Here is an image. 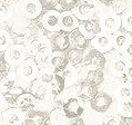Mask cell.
I'll list each match as a JSON object with an SVG mask.
<instances>
[{
    "label": "cell",
    "mask_w": 132,
    "mask_h": 125,
    "mask_svg": "<svg viewBox=\"0 0 132 125\" xmlns=\"http://www.w3.org/2000/svg\"><path fill=\"white\" fill-rule=\"evenodd\" d=\"M40 67L38 63L36 61L34 57H27L26 59L17 66L16 76L17 80L21 84L27 86H31V84L38 78Z\"/></svg>",
    "instance_id": "6da1fadb"
},
{
    "label": "cell",
    "mask_w": 132,
    "mask_h": 125,
    "mask_svg": "<svg viewBox=\"0 0 132 125\" xmlns=\"http://www.w3.org/2000/svg\"><path fill=\"white\" fill-rule=\"evenodd\" d=\"M79 73L76 66L72 65H68L65 69L62 72V77L64 79V84L65 86L71 87L73 85H77V79H78Z\"/></svg>",
    "instance_id": "4316f807"
},
{
    "label": "cell",
    "mask_w": 132,
    "mask_h": 125,
    "mask_svg": "<svg viewBox=\"0 0 132 125\" xmlns=\"http://www.w3.org/2000/svg\"><path fill=\"white\" fill-rule=\"evenodd\" d=\"M28 50L23 44H13L5 51V58L8 65H19L27 58Z\"/></svg>",
    "instance_id": "8992f818"
},
{
    "label": "cell",
    "mask_w": 132,
    "mask_h": 125,
    "mask_svg": "<svg viewBox=\"0 0 132 125\" xmlns=\"http://www.w3.org/2000/svg\"><path fill=\"white\" fill-rule=\"evenodd\" d=\"M69 125H86V123H84V121L81 119V117H79V119H77L75 122H72L71 124Z\"/></svg>",
    "instance_id": "bcb514c9"
},
{
    "label": "cell",
    "mask_w": 132,
    "mask_h": 125,
    "mask_svg": "<svg viewBox=\"0 0 132 125\" xmlns=\"http://www.w3.org/2000/svg\"><path fill=\"white\" fill-rule=\"evenodd\" d=\"M39 2L42 7V11L57 9L58 7V0H39Z\"/></svg>",
    "instance_id": "f35d334b"
},
{
    "label": "cell",
    "mask_w": 132,
    "mask_h": 125,
    "mask_svg": "<svg viewBox=\"0 0 132 125\" xmlns=\"http://www.w3.org/2000/svg\"><path fill=\"white\" fill-rule=\"evenodd\" d=\"M78 1H82V0H78Z\"/></svg>",
    "instance_id": "f907efd6"
},
{
    "label": "cell",
    "mask_w": 132,
    "mask_h": 125,
    "mask_svg": "<svg viewBox=\"0 0 132 125\" xmlns=\"http://www.w3.org/2000/svg\"><path fill=\"white\" fill-rule=\"evenodd\" d=\"M83 73L82 76L79 80H84V82H88L90 84H93L96 86H100L103 84L104 82V73L102 69H98V68H93L90 67V66L84 65L83 68Z\"/></svg>",
    "instance_id": "5bb4252c"
},
{
    "label": "cell",
    "mask_w": 132,
    "mask_h": 125,
    "mask_svg": "<svg viewBox=\"0 0 132 125\" xmlns=\"http://www.w3.org/2000/svg\"><path fill=\"white\" fill-rule=\"evenodd\" d=\"M123 80H127L132 84V64L131 65H128L127 67V71H126V74H124V79Z\"/></svg>",
    "instance_id": "7bdbcfd3"
},
{
    "label": "cell",
    "mask_w": 132,
    "mask_h": 125,
    "mask_svg": "<svg viewBox=\"0 0 132 125\" xmlns=\"http://www.w3.org/2000/svg\"><path fill=\"white\" fill-rule=\"evenodd\" d=\"M131 2H132V0H131Z\"/></svg>",
    "instance_id": "816d5d0a"
},
{
    "label": "cell",
    "mask_w": 132,
    "mask_h": 125,
    "mask_svg": "<svg viewBox=\"0 0 132 125\" xmlns=\"http://www.w3.org/2000/svg\"><path fill=\"white\" fill-rule=\"evenodd\" d=\"M90 107L97 113H107L113 104V98L107 92H100L90 102Z\"/></svg>",
    "instance_id": "52a82bcc"
},
{
    "label": "cell",
    "mask_w": 132,
    "mask_h": 125,
    "mask_svg": "<svg viewBox=\"0 0 132 125\" xmlns=\"http://www.w3.org/2000/svg\"><path fill=\"white\" fill-rule=\"evenodd\" d=\"M84 65L104 71L105 67H107V57H105L104 54H102L100 51H98L90 47V48H88L86 51Z\"/></svg>",
    "instance_id": "8fae6325"
},
{
    "label": "cell",
    "mask_w": 132,
    "mask_h": 125,
    "mask_svg": "<svg viewBox=\"0 0 132 125\" xmlns=\"http://www.w3.org/2000/svg\"><path fill=\"white\" fill-rule=\"evenodd\" d=\"M24 92V88L22 86H14L12 87L11 89H9L7 93H5V98H6V102L8 103V105L10 106H14V103H16L17 98L20 96Z\"/></svg>",
    "instance_id": "f1b7e54d"
},
{
    "label": "cell",
    "mask_w": 132,
    "mask_h": 125,
    "mask_svg": "<svg viewBox=\"0 0 132 125\" xmlns=\"http://www.w3.org/2000/svg\"><path fill=\"white\" fill-rule=\"evenodd\" d=\"M121 30L132 34V10L127 9L121 16Z\"/></svg>",
    "instance_id": "f546056e"
},
{
    "label": "cell",
    "mask_w": 132,
    "mask_h": 125,
    "mask_svg": "<svg viewBox=\"0 0 132 125\" xmlns=\"http://www.w3.org/2000/svg\"><path fill=\"white\" fill-rule=\"evenodd\" d=\"M49 119V112L32 109L26 115L22 125H42Z\"/></svg>",
    "instance_id": "603a6c76"
},
{
    "label": "cell",
    "mask_w": 132,
    "mask_h": 125,
    "mask_svg": "<svg viewBox=\"0 0 132 125\" xmlns=\"http://www.w3.org/2000/svg\"><path fill=\"white\" fill-rule=\"evenodd\" d=\"M84 103L86 102H83L78 96H71L67 98L61 106L67 120H77L79 117H81L83 113L86 112Z\"/></svg>",
    "instance_id": "3957f363"
},
{
    "label": "cell",
    "mask_w": 132,
    "mask_h": 125,
    "mask_svg": "<svg viewBox=\"0 0 132 125\" xmlns=\"http://www.w3.org/2000/svg\"><path fill=\"white\" fill-rule=\"evenodd\" d=\"M64 55L67 57L68 64L72 66H79L84 63L86 58V50L82 49H76V48H69L67 51H64Z\"/></svg>",
    "instance_id": "d4e9b609"
},
{
    "label": "cell",
    "mask_w": 132,
    "mask_h": 125,
    "mask_svg": "<svg viewBox=\"0 0 132 125\" xmlns=\"http://www.w3.org/2000/svg\"><path fill=\"white\" fill-rule=\"evenodd\" d=\"M120 119L122 125H132V116H120Z\"/></svg>",
    "instance_id": "f6af8a7d"
},
{
    "label": "cell",
    "mask_w": 132,
    "mask_h": 125,
    "mask_svg": "<svg viewBox=\"0 0 132 125\" xmlns=\"http://www.w3.org/2000/svg\"><path fill=\"white\" fill-rule=\"evenodd\" d=\"M60 27L62 31L70 32L79 27V20L72 11H60Z\"/></svg>",
    "instance_id": "44dd1931"
},
{
    "label": "cell",
    "mask_w": 132,
    "mask_h": 125,
    "mask_svg": "<svg viewBox=\"0 0 132 125\" xmlns=\"http://www.w3.org/2000/svg\"><path fill=\"white\" fill-rule=\"evenodd\" d=\"M104 125H122L121 124V119L119 115L112 116L111 119H109L107 122H104Z\"/></svg>",
    "instance_id": "b9f144b4"
},
{
    "label": "cell",
    "mask_w": 132,
    "mask_h": 125,
    "mask_svg": "<svg viewBox=\"0 0 132 125\" xmlns=\"http://www.w3.org/2000/svg\"><path fill=\"white\" fill-rule=\"evenodd\" d=\"M78 28L86 36V38H88L89 40H91L96 35H98L99 32L102 31L101 24L99 23V20L96 19V18L87 19V20H80Z\"/></svg>",
    "instance_id": "9a60e30c"
},
{
    "label": "cell",
    "mask_w": 132,
    "mask_h": 125,
    "mask_svg": "<svg viewBox=\"0 0 132 125\" xmlns=\"http://www.w3.org/2000/svg\"><path fill=\"white\" fill-rule=\"evenodd\" d=\"M79 89L77 92V96L80 97L83 102H90L92 98L99 93V87L90 84L84 80H79L78 82Z\"/></svg>",
    "instance_id": "e0dca14e"
},
{
    "label": "cell",
    "mask_w": 132,
    "mask_h": 125,
    "mask_svg": "<svg viewBox=\"0 0 132 125\" xmlns=\"http://www.w3.org/2000/svg\"><path fill=\"white\" fill-rule=\"evenodd\" d=\"M90 47L102 54H108L111 50H113V40L112 36L105 32H99L94 37L90 40Z\"/></svg>",
    "instance_id": "9c48e42d"
},
{
    "label": "cell",
    "mask_w": 132,
    "mask_h": 125,
    "mask_svg": "<svg viewBox=\"0 0 132 125\" xmlns=\"http://www.w3.org/2000/svg\"><path fill=\"white\" fill-rule=\"evenodd\" d=\"M8 105V103L6 102V98H5V95H3L2 93H0V112H3L6 108V106Z\"/></svg>",
    "instance_id": "ee69618b"
},
{
    "label": "cell",
    "mask_w": 132,
    "mask_h": 125,
    "mask_svg": "<svg viewBox=\"0 0 132 125\" xmlns=\"http://www.w3.org/2000/svg\"><path fill=\"white\" fill-rule=\"evenodd\" d=\"M14 44L11 34L6 29H0V51H5L9 46Z\"/></svg>",
    "instance_id": "4dcf8cb0"
},
{
    "label": "cell",
    "mask_w": 132,
    "mask_h": 125,
    "mask_svg": "<svg viewBox=\"0 0 132 125\" xmlns=\"http://www.w3.org/2000/svg\"><path fill=\"white\" fill-rule=\"evenodd\" d=\"M100 3H102V5H104V6H107V7H109V5H110V2H111V0H98Z\"/></svg>",
    "instance_id": "7dc6e473"
},
{
    "label": "cell",
    "mask_w": 132,
    "mask_h": 125,
    "mask_svg": "<svg viewBox=\"0 0 132 125\" xmlns=\"http://www.w3.org/2000/svg\"><path fill=\"white\" fill-rule=\"evenodd\" d=\"M36 104H37V101L34 97V95L29 93V92H23L17 98L16 103H14V107L20 109L22 113H28L32 111V109H35Z\"/></svg>",
    "instance_id": "ffe728a7"
},
{
    "label": "cell",
    "mask_w": 132,
    "mask_h": 125,
    "mask_svg": "<svg viewBox=\"0 0 132 125\" xmlns=\"http://www.w3.org/2000/svg\"><path fill=\"white\" fill-rule=\"evenodd\" d=\"M17 85V76L16 71H8L0 73V93L5 94L9 89Z\"/></svg>",
    "instance_id": "cb8c5ba5"
},
{
    "label": "cell",
    "mask_w": 132,
    "mask_h": 125,
    "mask_svg": "<svg viewBox=\"0 0 132 125\" xmlns=\"http://www.w3.org/2000/svg\"><path fill=\"white\" fill-rule=\"evenodd\" d=\"M127 67H128V60L120 53L112 55V57L110 58L108 68L109 72L113 76L124 79V74H126Z\"/></svg>",
    "instance_id": "7c38bea8"
},
{
    "label": "cell",
    "mask_w": 132,
    "mask_h": 125,
    "mask_svg": "<svg viewBox=\"0 0 132 125\" xmlns=\"http://www.w3.org/2000/svg\"><path fill=\"white\" fill-rule=\"evenodd\" d=\"M9 69V65L5 58V54L3 51H0V73H3Z\"/></svg>",
    "instance_id": "60d3db41"
},
{
    "label": "cell",
    "mask_w": 132,
    "mask_h": 125,
    "mask_svg": "<svg viewBox=\"0 0 132 125\" xmlns=\"http://www.w3.org/2000/svg\"><path fill=\"white\" fill-rule=\"evenodd\" d=\"M118 113L120 116H132V100L121 101L118 105Z\"/></svg>",
    "instance_id": "d590c367"
},
{
    "label": "cell",
    "mask_w": 132,
    "mask_h": 125,
    "mask_svg": "<svg viewBox=\"0 0 132 125\" xmlns=\"http://www.w3.org/2000/svg\"><path fill=\"white\" fill-rule=\"evenodd\" d=\"M71 11L79 21L92 19L94 18V13H96V5L90 2L89 0H82V1H79L77 3V6Z\"/></svg>",
    "instance_id": "30bf717a"
},
{
    "label": "cell",
    "mask_w": 132,
    "mask_h": 125,
    "mask_svg": "<svg viewBox=\"0 0 132 125\" xmlns=\"http://www.w3.org/2000/svg\"><path fill=\"white\" fill-rule=\"evenodd\" d=\"M123 84L118 88V95L122 101L132 100V84L123 80Z\"/></svg>",
    "instance_id": "e575fe53"
},
{
    "label": "cell",
    "mask_w": 132,
    "mask_h": 125,
    "mask_svg": "<svg viewBox=\"0 0 132 125\" xmlns=\"http://www.w3.org/2000/svg\"><path fill=\"white\" fill-rule=\"evenodd\" d=\"M49 87L52 93V96H59L63 93L64 88H65V84H64V79L62 77V73H56L54 72V77L52 79V82L49 84Z\"/></svg>",
    "instance_id": "484cf974"
},
{
    "label": "cell",
    "mask_w": 132,
    "mask_h": 125,
    "mask_svg": "<svg viewBox=\"0 0 132 125\" xmlns=\"http://www.w3.org/2000/svg\"><path fill=\"white\" fill-rule=\"evenodd\" d=\"M45 36L49 39L51 50L52 51H61L64 53L70 48V41H69V32L58 31V32H49L45 31Z\"/></svg>",
    "instance_id": "5b68a950"
},
{
    "label": "cell",
    "mask_w": 132,
    "mask_h": 125,
    "mask_svg": "<svg viewBox=\"0 0 132 125\" xmlns=\"http://www.w3.org/2000/svg\"><path fill=\"white\" fill-rule=\"evenodd\" d=\"M120 50H121V55H122L128 61L132 63V37H130V39L128 40L127 44Z\"/></svg>",
    "instance_id": "74e56055"
},
{
    "label": "cell",
    "mask_w": 132,
    "mask_h": 125,
    "mask_svg": "<svg viewBox=\"0 0 132 125\" xmlns=\"http://www.w3.org/2000/svg\"><path fill=\"white\" fill-rule=\"evenodd\" d=\"M101 29H103V32L109 35H113L119 31L121 29V16L112 11L105 13L102 19Z\"/></svg>",
    "instance_id": "4fadbf2b"
},
{
    "label": "cell",
    "mask_w": 132,
    "mask_h": 125,
    "mask_svg": "<svg viewBox=\"0 0 132 125\" xmlns=\"http://www.w3.org/2000/svg\"><path fill=\"white\" fill-rule=\"evenodd\" d=\"M48 63L50 67L56 73H62L69 65L64 53H61V51H52L49 56Z\"/></svg>",
    "instance_id": "7402d4cb"
},
{
    "label": "cell",
    "mask_w": 132,
    "mask_h": 125,
    "mask_svg": "<svg viewBox=\"0 0 132 125\" xmlns=\"http://www.w3.org/2000/svg\"><path fill=\"white\" fill-rule=\"evenodd\" d=\"M19 9L21 15L29 21L37 19L42 12V7L39 0H21Z\"/></svg>",
    "instance_id": "ba28073f"
},
{
    "label": "cell",
    "mask_w": 132,
    "mask_h": 125,
    "mask_svg": "<svg viewBox=\"0 0 132 125\" xmlns=\"http://www.w3.org/2000/svg\"><path fill=\"white\" fill-rule=\"evenodd\" d=\"M53 77H54V71L53 69L51 68L50 66H43V67L39 71V76H38L37 79L49 85V84L52 82Z\"/></svg>",
    "instance_id": "d6a6232c"
},
{
    "label": "cell",
    "mask_w": 132,
    "mask_h": 125,
    "mask_svg": "<svg viewBox=\"0 0 132 125\" xmlns=\"http://www.w3.org/2000/svg\"><path fill=\"white\" fill-rule=\"evenodd\" d=\"M130 37H131V36H128L127 32H124V31H122L120 29L119 31H117V32H114V34L112 35L113 46L120 50L127 44V41L130 39Z\"/></svg>",
    "instance_id": "1f68e13d"
},
{
    "label": "cell",
    "mask_w": 132,
    "mask_h": 125,
    "mask_svg": "<svg viewBox=\"0 0 132 125\" xmlns=\"http://www.w3.org/2000/svg\"><path fill=\"white\" fill-rule=\"evenodd\" d=\"M2 122L5 125H22L23 116L22 112L17 107H8L1 114Z\"/></svg>",
    "instance_id": "ac0fdd59"
},
{
    "label": "cell",
    "mask_w": 132,
    "mask_h": 125,
    "mask_svg": "<svg viewBox=\"0 0 132 125\" xmlns=\"http://www.w3.org/2000/svg\"><path fill=\"white\" fill-rule=\"evenodd\" d=\"M30 87V93L34 95L37 102H46L47 100H49V96H52V93H51V89L48 84H45L38 79H36L31 84Z\"/></svg>",
    "instance_id": "2e32d148"
},
{
    "label": "cell",
    "mask_w": 132,
    "mask_h": 125,
    "mask_svg": "<svg viewBox=\"0 0 132 125\" xmlns=\"http://www.w3.org/2000/svg\"><path fill=\"white\" fill-rule=\"evenodd\" d=\"M29 47H30L29 51L31 53L32 57L35 58L37 63L42 61L43 64L48 63L49 56H50V54L52 53V50H51L49 39L47 38L45 35H43L42 37L31 41Z\"/></svg>",
    "instance_id": "7a4b0ae2"
},
{
    "label": "cell",
    "mask_w": 132,
    "mask_h": 125,
    "mask_svg": "<svg viewBox=\"0 0 132 125\" xmlns=\"http://www.w3.org/2000/svg\"><path fill=\"white\" fill-rule=\"evenodd\" d=\"M42 125H53V124H52V123H51V122H50V121H49V120H47V121H46V122H45V123H43Z\"/></svg>",
    "instance_id": "681fc988"
},
{
    "label": "cell",
    "mask_w": 132,
    "mask_h": 125,
    "mask_svg": "<svg viewBox=\"0 0 132 125\" xmlns=\"http://www.w3.org/2000/svg\"><path fill=\"white\" fill-rule=\"evenodd\" d=\"M53 125H64L65 124V117L63 111L60 107H54L52 111L49 113V119H48Z\"/></svg>",
    "instance_id": "83f0119b"
},
{
    "label": "cell",
    "mask_w": 132,
    "mask_h": 125,
    "mask_svg": "<svg viewBox=\"0 0 132 125\" xmlns=\"http://www.w3.org/2000/svg\"><path fill=\"white\" fill-rule=\"evenodd\" d=\"M2 2H6V3H10V2H13V1H17V0H0Z\"/></svg>",
    "instance_id": "c3c4849f"
},
{
    "label": "cell",
    "mask_w": 132,
    "mask_h": 125,
    "mask_svg": "<svg viewBox=\"0 0 132 125\" xmlns=\"http://www.w3.org/2000/svg\"><path fill=\"white\" fill-rule=\"evenodd\" d=\"M69 41H70V48L87 50L90 47V40L86 38V36L79 30V28L69 32Z\"/></svg>",
    "instance_id": "d6986e66"
},
{
    "label": "cell",
    "mask_w": 132,
    "mask_h": 125,
    "mask_svg": "<svg viewBox=\"0 0 132 125\" xmlns=\"http://www.w3.org/2000/svg\"><path fill=\"white\" fill-rule=\"evenodd\" d=\"M10 13V6L9 3L0 1V17H7Z\"/></svg>",
    "instance_id": "ab89813d"
},
{
    "label": "cell",
    "mask_w": 132,
    "mask_h": 125,
    "mask_svg": "<svg viewBox=\"0 0 132 125\" xmlns=\"http://www.w3.org/2000/svg\"><path fill=\"white\" fill-rule=\"evenodd\" d=\"M128 6H129L128 0H111L109 8H111L112 12L117 15H121L128 9Z\"/></svg>",
    "instance_id": "836d02e7"
},
{
    "label": "cell",
    "mask_w": 132,
    "mask_h": 125,
    "mask_svg": "<svg viewBox=\"0 0 132 125\" xmlns=\"http://www.w3.org/2000/svg\"><path fill=\"white\" fill-rule=\"evenodd\" d=\"M78 2V0H58V6L61 11H71Z\"/></svg>",
    "instance_id": "8d00e7d4"
},
{
    "label": "cell",
    "mask_w": 132,
    "mask_h": 125,
    "mask_svg": "<svg viewBox=\"0 0 132 125\" xmlns=\"http://www.w3.org/2000/svg\"><path fill=\"white\" fill-rule=\"evenodd\" d=\"M38 21L42 26L43 30L49 32H58L61 30L60 27V11L57 9H51L42 11L38 17Z\"/></svg>",
    "instance_id": "277c9868"
}]
</instances>
